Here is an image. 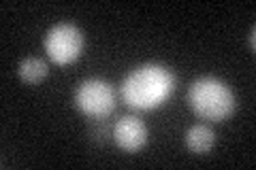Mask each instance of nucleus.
<instances>
[{"mask_svg": "<svg viewBox=\"0 0 256 170\" xmlns=\"http://www.w3.org/2000/svg\"><path fill=\"white\" fill-rule=\"evenodd\" d=\"M248 38H250V49L254 51L256 49V28L254 26L250 28V34H248Z\"/></svg>", "mask_w": 256, "mask_h": 170, "instance_id": "nucleus-8", "label": "nucleus"}, {"mask_svg": "<svg viewBox=\"0 0 256 170\" xmlns=\"http://www.w3.org/2000/svg\"><path fill=\"white\" fill-rule=\"evenodd\" d=\"M43 45L54 64L68 66L84 51V34L75 23H56L45 34Z\"/></svg>", "mask_w": 256, "mask_h": 170, "instance_id": "nucleus-4", "label": "nucleus"}, {"mask_svg": "<svg viewBox=\"0 0 256 170\" xmlns=\"http://www.w3.org/2000/svg\"><path fill=\"white\" fill-rule=\"evenodd\" d=\"M175 75L162 64H143L130 70L120 85L122 100L134 111L158 109L171 98Z\"/></svg>", "mask_w": 256, "mask_h": 170, "instance_id": "nucleus-1", "label": "nucleus"}, {"mask_svg": "<svg viewBox=\"0 0 256 170\" xmlns=\"http://www.w3.org/2000/svg\"><path fill=\"white\" fill-rule=\"evenodd\" d=\"M116 145L126 153H134L146 147L148 143V126L143 124L139 117L126 115L116 121L114 130H111Z\"/></svg>", "mask_w": 256, "mask_h": 170, "instance_id": "nucleus-5", "label": "nucleus"}, {"mask_svg": "<svg viewBox=\"0 0 256 170\" xmlns=\"http://www.w3.org/2000/svg\"><path fill=\"white\" fill-rule=\"evenodd\" d=\"M18 72H20V79L24 81V83L36 85V83H41V81L47 77L50 68H47V64L41 58H26V60L20 62Z\"/></svg>", "mask_w": 256, "mask_h": 170, "instance_id": "nucleus-7", "label": "nucleus"}, {"mask_svg": "<svg viewBox=\"0 0 256 170\" xmlns=\"http://www.w3.org/2000/svg\"><path fill=\"white\" fill-rule=\"evenodd\" d=\"M216 143V134L210 126H203V124H196L188 128L186 132V147L192 153H207Z\"/></svg>", "mask_w": 256, "mask_h": 170, "instance_id": "nucleus-6", "label": "nucleus"}, {"mask_svg": "<svg viewBox=\"0 0 256 170\" xmlns=\"http://www.w3.org/2000/svg\"><path fill=\"white\" fill-rule=\"evenodd\" d=\"M188 104L201 119L224 121L235 113V94L224 81L216 77H201L188 87Z\"/></svg>", "mask_w": 256, "mask_h": 170, "instance_id": "nucleus-2", "label": "nucleus"}, {"mask_svg": "<svg viewBox=\"0 0 256 170\" xmlns=\"http://www.w3.org/2000/svg\"><path fill=\"white\" fill-rule=\"evenodd\" d=\"M75 107L90 119H105L116 109V92L102 79H86L75 90Z\"/></svg>", "mask_w": 256, "mask_h": 170, "instance_id": "nucleus-3", "label": "nucleus"}]
</instances>
